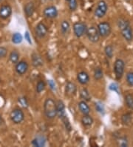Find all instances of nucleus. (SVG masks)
I'll list each match as a JSON object with an SVG mask.
<instances>
[{
  "label": "nucleus",
  "mask_w": 133,
  "mask_h": 147,
  "mask_svg": "<svg viewBox=\"0 0 133 147\" xmlns=\"http://www.w3.org/2000/svg\"><path fill=\"white\" fill-rule=\"evenodd\" d=\"M56 108H57V115L61 118L62 117L65 115V106L63 101L59 100L56 102Z\"/></svg>",
  "instance_id": "nucleus-19"
},
{
  "label": "nucleus",
  "mask_w": 133,
  "mask_h": 147,
  "mask_svg": "<svg viewBox=\"0 0 133 147\" xmlns=\"http://www.w3.org/2000/svg\"><path fill=\"white\" fill-rule=\"evenodd\" d=\"M65 93L68 96L73 97L77 93V86L73 82H68L65 86Z\"/></svg>",
  "instance_id": "nucleus-13"
},
{
  "label": "nucleus",
  "mask_w": 133,
  "mask_h": 147,
  "mask_svg": "<svg viewBox=\"0 0 133 147\" xmlns=\"http://www.w3.org/2000/svg\"><path fill=\"white\" fill-rule=\"evenodd\" d=\"M126 1H130V0H126Z\"/></svg>",
  "instance_id": "nucleus-42"
},
{
  "label": "nucleus",
  "mask_w": 133,
  "mask_h": 147,
  "mask_svg": "<svg viewBox=\"0 0 133 147\" xmlns=\"http://www.w3.org/2000/svg\"><path fill=\"white\" fill-rule=\"evenodd\" d=\"M118 27L121 31V34L124 40L127 42H132L133 40V31L130 22L125 19L121 18L118 20Z\"/></svg>",
  "instance_id": "nucleus-1"
},
{
  "label": "nucleus",
  "mask_w": 133,
  "mask_h": 147,
  "mask_svg": "<svg viewBox=\"0 0 133 147\" xmlns=\"http://www.w3.org/2000/svg\"><path fill=\"white\" fill-rule=\"evenodd\" d=\"M70 25L69 22L68 20H63L60 25L61 34L62 35L68 34L70 31Z\"/></svg>",
  "instance_id": "nucleus-20"
},
{
  "label": "nucleus",
  "mask_w": 133,
  "mask_h": 147,
  "mask_svg": "<svg viewBox=\"0 0 133 147\" xmlns=\"http://www.w3.org/2000/svg\"><path fill=\"white\" fill-rule=\"evenodd\" d=\"M35 11V4L33 2H29L24 7V11L27 17H31Z\"/></svg>",
  "instance_id": "nucleus-14"
},
{
  "label": "nucleus",
  "mask_w": 133,
  "mask_h": 147,
  "mask_svg": "<svg viewBox=\"0 0 133 147\" xmlns=\"http://www.w3.org/2000/svg\"><path fill=\"white\" fill-rule=\"evenodd\" d=\"M104 72L100 67H97L94 71V79L96 80H100L103 78Z\"/></svg>",
  "instance_id": "nucleus-24"
},
{
  "label": "nucleus",
  "mask_w": 133,
  "mask_h": 147,
  "mask_svg": "<svg viewBox=\"0 0 133 147\" xmlns=\"http://www.w3.org/2000/svg\"><path fill=\"white\" fill-rule=\"evenodd\" d=\"M104 53L105 54H106V57H107L108 58H110V59L112 58L114 54L113 47H112L111 45H106V46L104 48Z\"/></svg>",
  "instance_id": "nucleus-27"
},
{
  "label": "nucleus",
  "mask_w": 133,
  "mask_h": 147,
  "mask_svg": "<svg viewBox=\"0 0 133 147\" xmlns=\"http://www.w3.org/2000/svg\"><path fill=\"white\" fill-rule=\"evenodd\" d=\"M7 54V49L5 47H0V58L5 57Z\"/></svg>",
  "instance_id": "nucleus-35"
},
{
  "label": "nucleus",
  "mask_w": 133,
  "mask_h": 147,
  "mask_svg": "<svg viewBox=\"0 0 133 147\" xmlns=\"http://www.w3.org/2000/svg\"><path fill=\"white\" fill-rule=\"evenodd\" d=\"M31 57H32L33 66H34L35 68L42 66L43 64H44V61H43V59L41 55H39L37 53H33L31 56Z\"/></svg>",
  "instance_id": "nucleus-15"
},
{
  "label": "nucleus",
  "mask_w": 133,
  "mask_h": 147,
  "mask_svg": "<svg viewBox=\"0 0 133 147\" xmlns=\"http://www.w3.org/2000/svg\"><path fill=\"white\" fill-rule=\"evenodd\" d=\"M2 0H0V2H2Z\"/></svg>",
  "instance_id": "nucleus-43"
},
{
  "label": "nucleus",
  "mask_w": 133,
  "mask_h": 147,
  "mask_svg": "<svg viewBox=\"0 0 133 147\" xmlns=\"http://www.w3.org/2000/svg\"><path fill=\"white\" fill-rule=\"evenodd\" d=\"M78 109H79L80 111L82 112L84 115H90V107L89 106V105L87 104V102L84 100L80 101L78 104Z\"/></svg>",
  "instance_id": "nucleus-17"
},
{
  "label": "nucleus",
  "mask_w": 133,
  "mask_h": 147,
  "mask_svg": "<svg viewBox=\"0 0 133 147\" xmlns=\"http://www.w3.org/2000/svg\"><path fill=\"white\" fill-rule=\"evenodd\" d=\"M19 102V104L21 105V106L25 109H27V108L29 106V102L27 100L26 97H19V100H18Z\"/></svg>",
  "instance_id": "nucleus-33"
},
{
  "label": "nucleus",
  "mask_w": 133,
  "mask_h": 147,
  "mask_svg": "<svg viewBox=\"0 0 133 147\" xmlns=\"http://www.w3.org/2000/svg\"><path fill=\"white\" fill-rule=\"evenodd\" d=\"M90 75L86 71H80L77 74V80L82 85H86L90 81Z\"/></svg>",
  "instance_id": "nucleus-16"
},
{
  "label": "nucleus",
  "mask_w": 133,
  "mask_h": 147,
  "mask_svg": "<svg viewBox=\"0 0 133 147\" xmlns=\"http://www.w3.org/2000/svg\"><path fill=\"white\" fill-rule=\"evenodd\" d=\"M46 143V139L44 136H38L37 138H35L33 139L32 141V145L34 146H38V147H41L44 146Z\"/></svg>",
  "instance_id": "nucleus-21"
},
{
  "label": "nucleus",
  "mask_w": 133,
  "mask_h": 147,
  "mask_svg": "<svg viewBox=\"0 0 133 147\" xmlns=\"http://www.w3.org/2000/svg\"><path fill=\"white\" fill-rule=\"evenodd\" d=\"M65 1H66V2H69V1H70V0H65Z\"/></svg>",
  "instance_id": "nucleus-41"
},
{
  "label": "nucleus",
  "mask_w": 133,
  "mask_h": 147,
  "mask_svg": "<svg viewBox=\"0 0 133 147\" xmlns=\"http://www.w3.org/2000/svg\"><path fill=\"white\" fill-rule=\"evenodd\" d=\"M87 26L86 23L83 22H76L73 24V33H74L75 36L76 37L80 38L83 36L84 34H86L87 30Z\"/></svg>",
  "instance_id": "nucleus-5"
},
{
  "label": "nucleus",
  "mask_w": 133,
  "mask_h": 147,
  "mask_svg": "<svg viewBox=\"0 0 133 147\" xmlns=\"http://www.w3.org/2000/svg\"><path fill=\"white\" fill-rule=\"evenodd\" d=\"M48 85H49V87H50V88L51 90L54 91V90L55 89V83L53 80H48Z\"/></svg>",
  "instance_id": "nucleus-38"
},
{
  "label": "nucleus",
  "mask_w": 133,
  "mask_h": 147,
  "mask_svg": "<svg viewBox=\"0 0 133 147\" xmlns=\"http://www.w3.org/2000/svg\"><path fill=\"white\" fill-rule=\"evenodd\" d=\"M61 119L62 122L64 123V126H65L66 129H67V130H68V131H70L71 129H72V126H71V124H70V123L69 120H68L67 115H64V116L62 117Z\"/></svg>",
  "instance_id": "nucleus-30"
},
{
  "label": "nucleus",
  "mask_w": 133,
  "mask_h": 147,
  "mask_svg": "<svg viewBox=\"0 0 133 147\" xmlns=\"http://www.w3.org/2000/svg\"><path fill=\"white\" fill-rule=\"evenodd\" d=\"M44 112L47 118L53 120L57 116L56 102L52 98H47L44 102Z\"/></svg>",
  "instance_id": "nucleus-2"
},
{
  "label": "nucleus",
  "mask_w": 133,
  "mask_h": 147,
  "mask_svg": "<svg viewBox=\"0 0 133 147\" xmlns=\"http://www.w3.org/2000/svg\"><path fill=\"white\" fill-rule=\"evenodd\" d=\"M101 37H107L112 32V28L108 22H101L97 26Z\"/></svg>",
  "instance_id": "nucleus-6"
},
{
  "label": "nucleus",
  "mask_w": 133,
  "mask_h": 147,
  "mask_svg": "<svg viewBox=\"0 0 133 147\" xmlns=\"http://www.w3.org/2000/svg\"><path fill=\"white\" fill-rule=\"evenodd\" d=\"M81 122L84 126L90 127L92 125V123L94 122V120L90 115H84L82 120H81Z\"/></svg>",
  "instance_id": "nucleus-18"
},
{
  "label": "nucleus",
  "mask_w": 133,
  "mask_h": 147,
  "mask_svg": "<svg viewBox=\"0 0 133 147\" xmlns=\"http://www.w3.org/2000/svg\"><path fill=\"white\" fill-rule=\"evenodd\" d=\"M28 68L29 65L27 63L22 60V61H19L16 63L15 69H16V71L18 74L23 75V74L27 73V71L28 70Z\"/></svg>",
  "instance_id": "nucleus-12"
},
{
  "label": "nucleus",
  "mask_w": 133,
  "mask_h": 147,
  "mask_svg": "<svg viewBox=\"0 0 133 147\" xmlns=\"http://www.w3.org/2000/svg\"><path fill=\"white\" fill-rule=\"evenodd\" d=\"M132 121V115L130 113H126L121 117V122L124 125H129Z\"/></svg>",
  "instance_id": "nucleus-28"
},
{
  "label": "nucleus",
  "mask_w": 133,
  "mask_h": 147,
  "mask_svg": "<svg viewBox=\"0 0 133 147\" xmlns=\"http://www.w3.org/2000/svg\"><path fill=\"white\" fill-rule=\"evenodd\" d=\"M48 33V28L46 25L41 22H39L35 28V36L39 39H43L46 36Z\"/></svg>",
  "instance_id": "nucleus-9"
},
{
  "label": "nucleus",
  "mask_w": 133,
  "mask_h": 147,
  "mask_svg": "<svg viewBox=\"0 0 133 147\" xmlns=\"http://www.w3.org/2000/svg\"><path fill=\"white\" fill-rule=\"evenodd\" d=\"M126 81L128 86L133 87V71L128 72L126 75Z\"/></svg>",
  "instance_id": "nucleus-31"
},
{
  "label": "nucleus",
  "mask_w": 133,
  "mask_h": 147,
  "mask_svg": "<svg viewBox=\"0 0 133 147\" xmlns=\"http://www.w3.org/2000/svg\"><path fill=\"white\" fill-rule=\"evenodd\" d=\"M124 70H125V63L124 60L121 59H116L114 63V73L118 80L122 78Z\"/></svg>",
  "instance_id": "nucleus-4"
},
{
  "label": "nucleus",
  "mask_w": 133,
  "mask_h": 147,
  "mask_svg": "<svg viewBox=\"0 0 133 147\" xmlns=\"http://www.w3.org/2000/svg\"><path fill=\"white\" fill-rule=\"evenodd\" d=\"M125 103L130 109H133V96L128 94L125 96Z\"/></svg>",
  "instance_id": "nucleus-25"
},
{
  "label": "nucleus",
  "mask_w": 133,
  "mask_h": 147,
  "mask_svg": "<svg viewBox=\"0 0 133 147\" xmlns=\"http://www.w3.org/2000/svg\"><path fill=\"white\" fill-rule=\"evenodd\" d=\"M12 14V7L9 5H2L0 7V18L7 20Z\"/></svg>",
  "instance_id": "nucleus-11"
},
{
  "label": "nucleus",
  "mask_w": 133,
  "mask_h": 147,
  "mask_svg": "<svg viewBox=\"0 0 133 147\" xmlns=\"http://www.w3.org/2000/svg\"><path fill=\"white\" fill-rule=\"evenodd\" d=\"M10 117L11 120L14 124H19L21 123L25 119V114L23 111L20 109H14L11 111L10 114Z\"/></svg>",
  "instance_id": "nucleus-7"
},
{
  "label": "nucleus",
  "mask_w": 133,
  "mask_h": 147,
  "mask_svg": "<svg viewBox=\"0 0 133 147\" xmlns=\"http://www.w3.org/2000/svg\"><path fill=\"white\" fill-rule=\"evenodd\" d=\"M12 42L14 44H19L22 42V40H23V38H22V36H21V34L20 33H14V34H13L12 36Z\"/></svg>",
  "instance_id": "nucleus-26"
},
{
  "label": "nucleus",
  "mask_w": 133,
  "mask_h": 147,
  "mask_svg": "<svg viewBox=\"0 0 133 147\" xmlns=\"http://www.w3.org/2000/svg\"><path fill=\"white\" fill-rule=\"evenodd\" d=\"M96 110L99 112V113L102 114L104 112V108L103 104H101L100 102H96Z\"/></svg>",
  "instance_id": "nucleus-34"
},
{
  "label": "nucleus",
  "mask_w": 133,
  "mask_h": 147,
  "mask_svg": "<svg viewBox=\"0 0 133 147\" xmlns=\"http://www.w3.org/2000/svg\"><path fill=\"white\" fill-rule=\"evenodd\" d=\"M25 38L26 41L29 43V44H32V42H31V39H30V34H29L28 31H26L25 33Z\"/></svg>",
  "instance_id": "nucleus-39"
},
{
  "label": "nucleus",
  "mask_w": 133,
  "mask_h": 147,
  "mask_svg": "<svg viewBox=\"0 0 133 147\" xmlns=\"http://www.w3.org/2000/svg\"><path fill=\"white\" fill-rule=\"evenodd\" d=\"M108 11V6L104 0H100L97 3L96 9L94 11V15L97 18H103L106 14Z\"/></svg>",
  "instance_id": "nucleus-3"
},
{
  "label": "nucleus",
  "mask_w": 133,
  "mask_h": 147,
  "mask_svg": "<svg viewBox=\"0 0 133 147\" xmlns=\"http://www.w3.org/2000/svg\"><path fill=\"white\" fill-rule=\"evenodd\" d=\"M85 35L87 36L89 41H90L91 42L93 43L98 42L99 41L100 37H101L98 31V28L95 26H90V27L87 28Z\"/></svg>",
  "instance_id": "nucleus-8"
},
{
  "label": "nucleus",
  "mask_w": 133,
  "mask_h": 147,
  "mask_svg": "<svg viewBox=\"0 0 133 147\" xmlns=\"http://www.w3.org/2000/svg\"><path fill=\"white\" fill-rule=\"evenodd\" d=\"M43 15L47 19H55L59 15V11L55 6L49 5L44 9Z\"/></svg>",
  "instance_id": "nucleus-10"
},
{
  "label": "nucleus",
  "mask_w": 133,
  "mask_h": 147,
  "mask_svg": "<svg viewBox=\"0 0 133 147\" xmlns=\"http://www.w3.org/2000/svg\"><path fill=\"white\" fill-rule=\"evenodd\" d=\"M50 1H53V0H50Z\"/></svg>",
  "instance_id": "nucleus-44"
},
{
  "label": "nucleus",
  "mask_w": 133,
  "mask_h": 147,
  "mask_svg": "<svg viewBox=\"0 0 133 147\" xmlns=\"http://www.w3.org/2000/svg\"><path fill=\"white\" fill-rule=\"evenodd\" d=\"M79 95L81 99H82V100H84L86 102H90L91 100V98H92L90 92L86 88H83L80 91Z\"/></svg>",
  "instance_id": "nucleus-22"
},
{
  "label": "nucleus",
  "mask_w": 133,
  "mask_h": 147,
  "mask_svg": "<svg viewBox=\"0 0 133 147\" xmlns=\"http://www.w3.org/2000/svg\"><path fill=\"white\" fill-rule=\"evenodd\" d=\"M9 59L13 64H16L19 60V54L17 51H12L9 55Z\"/></svg>",
  "instance_id": "nucleus-23"
},
{
  "label": "nucleus",
  "mask_w": 133,
  "mask_h": 147,
  "mask_svg": "<svg viewBox=\"0 0 133 147\" xmlns=\"http://www.w3.org/2000/svg\"><path fill=\"white\" fill-rule=\"evenodd\" d=\"M68 6L71 11H75L78 7V2L77 0H70L68 2Z\"/></svg>",
  "instance_id": "nucleus-32"
},
{
  "label": "nucleus",
  "mask_w": 133,
  "mask_h": 147,
  "mask_svg": "<svg viewBox=\"0 0 133 147\" xmlns=\"http://www.w3.org/2000/svg\"><path fill=\"white\" fill-rule=\"evenodd\" d=\"M110 89L114 91V92H116L118 93V86L117 83H112V84H110Z\"/></svg>",
  "instance_id": "nucleus-37"
},
{
  "label": "nucleus",
  "mask_w": 133,
  "mask_h": 147,
  "mask_svg": "<svg viewBox=\"0 0 133 147\" xmlns=\"http://www.w3.org/2000/svg\"><path fill=\"white\" fill-rule=\"evenodd\" d=\"M118 145L120 146H122V147L127 146H128L127 140H126V139H125V138H120V140H119Z\"/></svg>",
  "instance_id": "nucleus-36"
},
{
  "label": "nucleus",
  "mask_w": 133,
  "mask_h": 147,
  "mask_svg": "<svg viewBox=\"0 0 133 147\" xmlns=\"http://www.w3.org/2000/svg\"><path fill=\"white\" fill-rule=\"evenodd\" d=\"M46 87V84L44 83V80H39L36 84V87H35V91L39 94L41 93V92L45 89Z\"/></svg>",
  "instance_id": "nucleus-29"
},
{
  "label": "nucleus",
  "mask_w": 133,
  "mask_h": 147,
  "mask_svg": "<svg viewBox=\"0 0 133 147\" xmlns=\"http://www.w3.org/2000/svg\"><path fill=\"white\" fill-rule=\"evenodd\" d=\"M2 123H3V120H2V117L0 115V125H2Z\"/></svg>",
  "instance_id": "nucleus-40"
}]
</instances>
